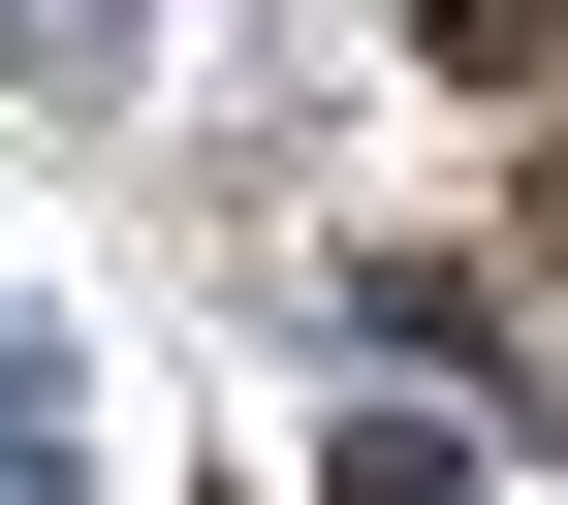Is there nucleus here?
<instances>
[{
  "mask_svg": "<svg viewBox=\"0 0 568 505\" xmlns=\"http://www.w3.org/2000/svg\"><path fill=\"white\" fill-rule=\"evenodd\" d=\"M537 32H568V0H410V63H474V95H506Z\"/></svg>",
  "mask_w": 568,
  "mask_h": 505,
  "instance_id": "f257e3e1",
  "label": "nucleus"
}]
</instances>
